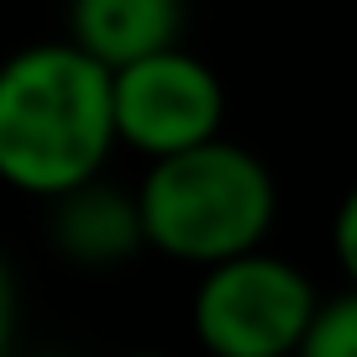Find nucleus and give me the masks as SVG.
Here are the masks:
<instances>
[{
    "mask_svg": "<svg viewBox=\"0 0 357 357\" xmlns=\"http://www.w3.org/2000/svg\"><path fill=\"white\" fill-rule=\"evenodd\" d=\"M116 132V74L74 43H37L0 74V174L63 200L95 184Z\"/></svg>",
    "mask_w": 357,
    "mask_h": 357,
    "instance_id": "nucleus-1",
    "label": "nucleus"
},
{
    "mask_svg": "<svg viewBox=\"0 0 357 357\" xmlns=\"http://www.w3.org/2000/svg\"><path fill=\"white\" fill-rule=\"evenodd\" d=\"M137 205H142L147 247L178 263L221 268L231 257L257 252V242L273 226L279 195L263 158L215 137L195 153L153 163L137 190Z\"/></svg>",
    "mask_w": 357,
    "mask_h": 357,
    "instance_id": "nucleus-2",
    "label": "nucleus"
},
{
    "mask_svg": "<svg viewBox=\"0 0 357 357\" xmlns=\"http://www.w3.org/2000/svg\"><path fill=\"white\" fill-rule=\"evenodd\" d=\"M321 300L294 263L273 252H247L205 268L190 321L211 357H300Z\"/></svg>",
    "mask_w": 357,
    "mask_h": 357,
    "instance_id": "nucleus-3",
    "label": "nucleus"
},
{
    "mask_svg": "<svg viewBox=\"0 0 357 357\" xmlns=\"http://www.w3.org/2000/svg\"><path fill=\"white\" fill-rule=\"evenodd\" d=\"M221 116H226L221 79L195 53L168 47V53L142 58L116 74V132L126 147L147 153L153 163L215 142Z\"/></svg>",
    "mask_w": 357,
    "mask_h": 357,
    "instance_id": "nucleus-4",
    "label": "nucleus"
},
{
    "mask_svg": "<svg viewBox=\"0 0 357 357\" xmlns=\"http://www.w3.org/2000/svg\"><path fill=\"white\" fill-rule=\"evenodd\" d=\"M184 26V0H68V43L111 74L158 58Z\"/></svg>",
    "mask_w": 357,
    "mask_h": 357,
    "instance_id": "nucleus-5",
    "label": "nucleus"
},
{
    "mask_svg": "<svg viewBox=\"0 0 357 357\" xmlns=\"http://www.w3.org/2000/svg\"><path fill=\"white\" fill-rule=\"evenodd\" d=\"M53 242L68 263L111 268L147 242L142 205L137 195H121L111 184H84L53 205Z\"/></svg>",
    "mask_w": 357,
    "mask_h": 357,
    "instance_id": "nucleus-6",
    "label": "nucleus"
},
{
    "mask_svg": "<svg viewBox=\"0 0 357 357\" xmlns=\"http://www.w3.org/2000/svg\"><path fill=\"white\" fill-rule=\"evenodd\" d=\"M300 357H357V289H347L331 305H321Z\"/></svg>",
    "mask_w": 357,
    "mask_h": 357,
    "instance_id": "nucleus-7",
    "label": "nucleus"
},
{
    "mask_svg": "<svg viewBox=\"0 0 357 357\" xmlns=\"http://www.w3.org/2000/svg\"><path fill=\"white\" fill-rule=\"evenodd\" d=\"M331 242H336V257H342V273L352 279L357 289V190L336 205V226H331Z\"/></svg>",
    "mask_w": 357,
    "mask_h": 357,
    "instance_id": "nucleus-8",
    "label": "nucleus"
},
{
    "mask_svg": "<svg viewBox=\"0 0 357 357\" xmlns=\"http://www.w3.org/2000/svg\"><path fill=\"white\" fill-rule=\"evenodd\" d=\"M137 357H158V352H137Z\"/></svg>",
    "mask_w": 357,
    "mask_h": 357,
    "instance_id": "nucleus-9",
    "label": "nucleus"
}]
</instances>
